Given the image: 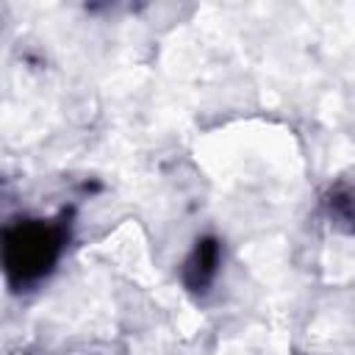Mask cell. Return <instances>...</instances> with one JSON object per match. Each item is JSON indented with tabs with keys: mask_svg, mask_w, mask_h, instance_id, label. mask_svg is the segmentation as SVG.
<instances>
[{
	"mask_svg": "<svg viewBox=\"0 0 355 355\" xmlns=\"http://www.w3.org/2000/svg\"><path fill=\"white\" fill-rule=\"evenodd\" d=\"M67 244L64 219H17L3 233V266L14 291L44 280Z\"/></svg>",
	"mask_w": 355,
	"mask_h": 355,
	"instance_id": "1",
	"label": "cell"
},
{
	"mask_svg": "<svg viewBox=\"0 0 355 355\" xmlns=\"http://www.w3.org/2000/svg\"><path fill=\"white\" fill-rule=\"evenodd\" d=\"M219 263H222V247H219V241L211 239V236L197 239L191 255L183 263V283H186V288L194 291V294L208 291V286L219 275Z\"/></svg>",
	"mask_w": 355,
	"mask_h": 355,
	"instance_id": "2",
	"label": "cell"
},
{
	"mask_svg": "<svg viewBox=\"0 0 355 355\" xmlns=\"http://www.w3.org/2000/svg\"><path fill=\"white\" fill-rule=\"evenodd\" d=\"M327 211L330 219L344 227V230H355V189L352 186H336L327 197Z\"/></svg>",
	"mask_w": 355,
	"mask_h": 355,
	"instance_id": "3",
	"label": "cell"
}]
</instances>
